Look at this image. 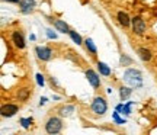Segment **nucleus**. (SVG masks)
Here are the masks:
<instances>
[{"mask_svg": "<svg viewBox=\"0 0 157 135\" xmlns=\"http://www.w3.org/2000/svg\"><path fill=\"white\" fill-rule=\"evenodd\" d=\"M47 36H48L50 39H56V38H57V35L54 34V32H52L51 29H47Z\"/></svg>", "mask_w": 157, "mask_h": 135, "instance_id": "23", "label": "nucleus"}, {"mask_svg": "<svg viewBox=\"0 0 157 135\" xmlns=\"http://www.w3.org/2000/svg\"><path fill=\"white\" fill-rule=\"evenodd\" d=\"M90 112L93 113L95 116H103L108 112V102L103 96L98 95L93 97L92 105H90Z\"/></svg>", "mask_w": 157, "mask_h": 135, "instance_id": "2", "label": "nucleus"}, {"mask_svg": "<svg viewBox=\"0 0 157 135\" xmlns=\"http://www.w3.org/2000/svg\"><path fill=\"white\" fill-rule=\"evenodd\" d=\"M35 54H36V58H38L39 61H50L52 60V57H54V52L51 50L50 47H47V45H38V47H35Z\"/></svg>", "mask_w": 157, "mask_h": 135, "instance_id": "7", "label": "nucleus"}, {"mask_svg": "<svg viewBox=\"0 0 157 135\" xmlns=\"http://www.w3.org/2000/svg\"><path fill=\"white\" fill-rule=\"evenodd\" d=\"M73 112H74L73 105H63V106L58 107V115L63 116V118H64V116H66V118H67V116H71Z\"/></svg>", "mask_w": 157, "mask_h": 135, "instance_id": "16", "label": "nucleus"}, {"mask_svg": "<svg viewBox=\"0 0 157 135\" xmlns=\"http://www.w3.org/2000/svg\"><path fill=\"white\" fill-rule=\"evenodd\" d=\"M84 74H86V79L89 81V84L93 87L95 90H98L101 87V77H99V74L96 73L93 68H86L84 70Z\"/></svg>", "mask_w": 157, "mask_h": 135, "instance_id": "9", "label": "nucleus"}, {"mask_svg": "<svg viewBox=\"0 0 157 135\" xmlns=\"http://www.w3.org/2000/svg\"><path fill=\"white\" fill-rule=\"evenodd\" d=\"M36 81H38V84H39V86H44V84H45L44 76H42V74H36Z\"/></svg>", "mask_w": 157, "mask_h": 135, "instance_id": "22", "label": "nucleus"}, {"mask_svg": "<svg viewBox=\"0 0 157 135\" xmlns=\"http://www.w3.org/2000/svg\"><path fill=\"white\" fill-rule=\"evenodd\" d=\"M51 23L54 25V28L58 31V32H61V34H68L70 32V26H68V23L66 21H63V19H51Z\"/></svg>", "mask_w": 157, "mask_h": 135, "instance_id": "11", "label": "nucleus"}, {"mask_svg": "<svg viewBox=\"0 0 157 135\" xmlns=\"http://www.w3.org/2000/svg\"><path fill=\"white\" fill-rule=\"evenodd\" d=\"M32 92H34V89H32L31 84H22L15 90V97H16L17 102L25 103V102H28L29 97L32 96Z\"/></svg>", "mask_w": 157, "mask_h": 135, "instance_id": "6", "label": "nucleus"}, {"mask_svg": "<svg viewBox=\"0 0 157 135\" xmlns=\"http://www.w3.org/2000/svg\"><path fill=\"white\" fill-rule=\"evenodd\" d=\"M45 103H47V97H42V99H41V102H39V105L42 106V105H45Z\"/></svg>", "mask_w": 157, "mask_h": 135, "instance_id": "25", "label": "nucleus"}, {"mask_svg": "<svg viewBox=\"0 0 157 135\" xmlns=\"http://www.w3.org/2000/svg\"><path fill=\"white\" fill-rule=\"evenodd\" d=\"M119 62H121V66H131L132 64V58H129L127 54H121Z\"/></svg>", "mask_w": 157, "mask_h": 135, "instance_id": "19", "label": "nucleus"}, {"mask_svg": "<svg viewBox=\"0 0 157 135\" xmlns=\"http://www.w3.org/2000/svg\"><path fill=\"white\" fill-rule=\"evenodd\" d=\"M19 105L17 103H3L0 107V115L2 118H12L19 112Z\"/></svg>", "mask_w": 157, "mask_h": 135, "instance_id": "8", "label": "nucleus"}, {"mask_svg": "<svg viewBox=\"0 0 157 135\" xmlns=\"http://www.w3.org/2000/svg\"><path fill=\"white\" fill-rule=\"evenodd\" d=\"M131 93H132V87H131V86H129V87H127V86H121V87H119V97H121L122 102L128 100Z\"/></svg>", "mask_w": 157, "mask_h": 135, "instance_id": "17", "label": "nucleus"}, {"mask_svg": "<svg viewBox=\"0 0 157 135\" xmlns=\"http://www.w3.org/2000/svg\"><path fill=\"white\" fill-rule=\"evenodd\" d=\"M63 119L60 116H50V118L45 121V125H44V129L47 134L50 135H56V134H60L63 131Z\"/></svg>", "mask_w": 157, "mask_h": 135, "instance_id": "3", "label": "nucleus"}, {"mask_svg": "<svg viewBox=\"0 0 157 135\" xmlns=\"http://www.w3.org/2000/svg\"><path fill=\"white\" fill-rule=\"evenodd\" d=\"M137 54H138V57H140L144 62H150L153 58L151 50L147 48V47H138V48H137Z\"/></svg>", "mask_w": 157, "mask_h": 135, "instance_id": "13", "label": "nucleus"}, {"mask_svg": "<svg viewBox=\"0 0 157 135\" xmlns=\"http://www.w3.org/2000/svg\"><path fill=\"white\" fill-rule=\"evenodd\" d=\"M3 2H7V3H13V5H19L21 0H3Z\"/></svg>", "mask_w": 157, "mask_h": 135, "instance_id": "24", "label": "nucleus"}, {"mask_svg": "<svg viewBox=\"0 0 157 135\" xmlns=\"http://www.w3.org/2000/svg\"><path fill=\"white\" fill-rule=\"evenodd\" d=\"M96 66H98V71H99V74L103 76V77H109V76L112 74L111 67H109L108 64H105L103 61H96Z\"/></svg>", "mask_w": 157, "mask_h": 135, "instance_id": "15", "label": "nucleus"}, {"mask_svg": "<svg viewBox=\"0 0 157 135\" xmlns=\"http://www.w3.org/2000/svg\"><path fill=\"white\" fill-rule=\"evenodd\" d=\"M131 29H132V34L137 36H143L147 32V23L146 21L141 16H134L131 17Z\"/></svg>", "mask_w": 157, "mask_h": 135, "instance_id": "5", "label": "nucleus"}, {"mask_svg": "<svg viewBox=\"0 0 157 135\" xmlns=\"http://www.w3.org/2000/svg\"><path fill=\"white\" fill-rule=\"evenodd\" d=\"M68 35H70V38L73 39V42H76L77 45H83L84 39L82 38V35L77 34V31H74V29H70V32H68Z\"/></svg>", "mask_w": 157, "mask_h": 135, "instance_id": "18", "label": "nucleus"}, {"mask_svg": "<svg viewBox=\"0 0 157 135\" xmlns=\"http://www.w3.org/2000/svg\"><path fill=\"white\" fill-rule=\"evenodd\" d=\"M19 122H21V125H22V128H25V129H28L29 126L32 125V122H34V119H32V118H21V119H19Z\"/></svg>", "mask_w": 157, "mask_h": 135, "instance_id": "20", "label": "nucleus"}, {"mask_svg": "<svg viewBox=\"0 0 157 135\" xmlns=\"http://www.w3.org/2000/svg\"><path fill=\"white\" fill-rule=\"evenodd\" d=\"M117 21L122 28H129V26H131V17H129V15L127 13V12H124V10L118 12L117 13Z\"/></svg>", "mask_w": 157, "mask_h": 135, "instance_id": "12", "label": "nucleus"}, {"mask_svg": "<svg viewBox=\"0 0 157 135\" xmlns=\"http://www.w3.org/2000/svg\"><path fill=\"white\" fill-rule=\"evenodd\" d=\"M10 42L16 50H25L26 48V39H25V34L22 29H13L10 32Z\"/></svg>", "mask_w": 157, "mask_h": 135, "instance_id": "4", "label": "nucleus"}, {"mask_svg": "<svg viewBox=\"0 0 157 135\" xmlns=\"http://www.w3.org/2000/svg\"><path fill=\"white\" fill-rule=\"evenodd\" d=\"M122 80L128 86L135 87V89H138V87L143 86V74H141V71L138 68H127L124 71Z\"/></svg>", "mask_w": 157, "mask_h": 135, "instance_id": "1", "label": "nucleus"}, {"mask_svg": "<svg viewBox=\"0 0 157 135\" xmlns=\"http://www.w3.org/2000/svg\"><path fill=\"white\" fill-rule=\"evenodd\" d=\"M118 113H119V112H113V119H115V122H117L118 125L125 124V119H121L119 116H118Z\"/></svg>", "mask_w": 157, "mask_h": 135, "instance_id": "21", "label": "nucleus"}, {"mask_svg": "<svg viewBox=\"0 0 157 135\" xmlns=\"http://www.w3.org/2000/svg\"><path fill=\"white\" fill-rule=\"evenodd\" d=\"M84 48H86V51L89 52L90 55L93 57V58H96V55H98V50H96V45L95 42L92 41V38H84Z\"/></svg>", "mask_w": 157, "mask_h": 135, "instance_id": "14", "label": "nucleus"}, {"mask_svg": "<svg viewBox=\"0 0 157 135\" xmlns=\"http://www.w3.org/2000/svg\"><path fill=\"white\" fill-rule=\"evenodd\" d=\"M36 7V2L35 0H21L19 2V10L23 15H29L32 13Z\"/></svg>", "mask_w": 157, "mask_h": 135, "instance_id": "10", "label": "nucleus"}]
</instances>
